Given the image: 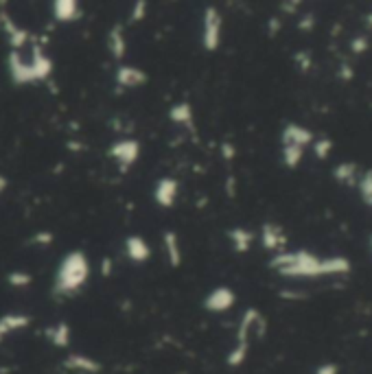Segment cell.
Wrapping results in <instances>:
<instances>
[{
  "label": "cell",
  "instance_id": "6da1fadb",
  "mask_svg": "<svg viewBox=\"0 0 372 374\" xmlns=\"http://www.w3.org/2000/svg\"><path fill=\"white\" fill-rule=\"evenodd\" d=\"M88 278H90V263H88V257L79 250L68 252L62 259V263H59L57 276L53 282V291L55 295H72L86 285Z\"/></svg>",
  "mask_w": 372,
  "mask_h": 374
},
{
  "label": "cell",
  "instance_id": "7a4b0ae2",
  "mask_svg": "<svg viewBox=\"0 0 372 374\" xmlns=\"http://www.w3.org/2000/svg\"><path fill=\"white\" fill-rule=\"evenodd\" d=\"M270 267L287 278H318L322 276V261L309 252H282L270 261Z\"/></svg>",
  "mask_w": 372,
  "mask_h": 374
},
{
  "label": "cell",
  "instance_id": "3957f363",
  "mask_svg": "<svg viewBox=\"0 0 372 374\" xmlns=\"http://www.w3.org/2000/svg\"><path fill=\"white\" fill-rule=\"evenodd\" d=\"M265 320L261 318V313L257 309H248L243 313V318H241V324H239V331H236V346L230 350L228 355V366L230 368H236V366H241L245 361V357H248V348H250V331L254 328L257 324H263Z\"/></svg>",
  "mask_w": 372,
  "mask_h": 374
},
{
  "label": "cell",
  "instance_id": "277c9868",
  "mask_svg": "<svg viewBox=\"0 0 372 374\" xmlns=\"http://www.w3.org/2000/svg\"><path fill=\"white\" fill-rule=\"evenodd\" d=\"M202 44H204V49L208 53H213L219 49V44H221V13L215 9V7H206L204 9V22H202Z\"/></svg>",
  "mask_w": 372,
  "mask_h": 374
},
{
  "label": "cell",
  "instance_id": "5b68a950",
  "mask_svg": "<svg viewBox=\"0 0 372 374\" xmlns=\"http://www.w3.org/2000/svg\"><path fill=\"white\" fill-rule=\"evenodd\" d=\"M108 156L118 164V169L121 171H129L134 164H136V160L140 158V145L131 138L118 140L108 149Z\"/></svg>",
  "mask_w": 372,
  "mask_h": 374
},
{
  "label": "cell",
  "instance_id": "8992f818",
  "mask_svg": "<svg viewBox=\"0 0 372 374\" xmlns=\"http://www.w3.org/2000/svg\"><path fill=\"white\" fill-rule=\"evenodd\" d=\"M7 70L11 74V79L16 86H26V83H35V72H33V64L31 59L22 57L20 51H9L7 55Z\"/></svg>",
  "mask_w": 372,
  "mask_h": 374
},
{
  "label": "cell",
  "instance_id": "52a82bcc",
  "mask_svg": "<svg viewBox=\"0 0 372 374\" xmlns=\"http://www.w3.org/2000/svg\"><path fill=\"white\" fill-rule=\"evenodd\" d=\"M234 302H236V295H234L232 289L217 287V289H213L211 293L206 295L204 309L211 311V313H223V311H228L230 307H234Z\"/></svg>",
  "mask_w": 372,
  "mask_h": 374
},
{
  "label": "cell",
  "instance_id": "ba28073f",
  "mask_svg": "<svg viewBox=\"0 0 372 374\" xmlns=\"http://www.w3.org/2000/svg\"><path fill=\"white\" fill-rule=\"evenodd\" d=\"M0 26H3V31H5V35H7V40L11 44V51H20L24 44H29V38H31V33H29L26 29L18 26L16 22H13L7 16L5 11L0 13Z\"/></svg>",
  "mask_w": 372,
  "mask_h": 374
},
{
  "label": "cell",
  "instance_id": "9c48e42d",
  "mask_svg": "<svg viewBox=\"0 0 372 374\" xmlns=\"http://www.w3.org/2000/svg\"><path fill=\"white\" fill-rule=\"evenodd\" d=\"M83 16V9L77 0H55L53 3V18L59 24L77 22Z\"/></svg>",
  "mask_w": 372,
  "mask_h": 374
},
{
  "label": "cell",
  "instance_id": "30bf717a",
  "mask_svg": "<svg viewBox=\"0 0 372 374\" xmlns=\"http://www.w3.org/2000/svg\"><path fill=\"white\" fill-rule=\"evenodd\" d=\"M177 193H180V184L175 182L173 177H162L156 182V190L154 197L158 202V206L162 208H171L177 200Z\"/></svg>",
  "mask_w": 372,
  "mask_h": 374
},
{
  "label": "cell",
  "instance_id": "8fae6325",
  "mask_svg": "<svg viewBox=\"0 0 372 374\" xmlns=\"http://www.w3.org/2000/svg\"><path fill=\"white\" fill-rule=\"evenodd\" d=\"M125 254L131 263H147L152 259V247H149V243L143 236L131 234L125 238Z\"/></svg>",
  "mask_w": 372,
  "mask_h": 374
},
{
  "label": "cell",
  "instance_id": "7c38bea8",
  "mask_svg": "<svg viewBox=\"0 0 372 374\" xmlns=\"http://www.w3.org/2000/svg\"><path fill=\"white\" fill-rule=\"evenodd\" d=\"M282 147L285 145H293V147H307L309 143H314V131H309L307 127L302 125H296V123H289L285 125V129H282Z\"/></svg>",
  "mask_w": 372,
  "mask_h": 374
},
{
  "label": "cell",
  "instance_id": "4fadbf2b",
  "mask_svg": "<svg viewBox=\"0 0 372 374\" xmlns=\"http://www.w3.org/2000/svg\"><path fill=\"white\" fill-rule=\"evenodd\" d=\"M143 83H147V74L140 70V68H136V66H118V70H116V86L118 88H125V90H131V88H138V86H143Z\"/></svg>",
  "mask_w": 372,
  "mask_h": 374
},
{
  "label": "cell",
  "instance_id": "5bb4252c",
  "mask_svg": "<svg viewBox=\"0 0 372 374\" xmlns=\"http://www.w3.org/2000/svg\"><path fill=\"white\" fill-rule=\"evenodd\" d=\"M169 118L177 127H186L191 133H195V114H193V108L188 101L175 103V106L169 110Z\"/></svg>",
  "mask_w": 372,
  "mask_h": 374
},
{
  "label": "cell",
  "instance_id": "9a60e30c",
  "mask_svg": "<svg viewBox=\"0 0 372 374\" xmlns=\"http://www.w3.org/2000/svg\"><path fill=\"white\" fill-rule=\"evenodd\" d=\"M108 51L116 62H121V59L125 57L127 40H125V26L123 24H114L108 31Z\"/></svg>",
  "mask_w": 372,
  "mask_h": 374
},
{
  "label": "cell",
  "instance_id": "2e32d148",
  "mask_svg": "<svg viewBox=\"0 0 372 374\" xmlns=\"http://www.w3.org/2000/svg\"><path fill=\"white\" fill-rule=\"evenodd\" d=\"M261 241H263V247L270 250V252H276L280 250L282 245H285V234H282V230L278 226H274V223H265L263 226V232H261Z\"/></svg>",
  "mask_w": 372,
  "mask_h": 374
},
{
  "label": "cell",
  "instance_id": "e0dca14e",
  "mask_svg": "<svg viewBox=\"0 0 372 374\" xmlns=\"http://www.w3.org/2000/svg\"><path fill=\"white\" fill-rule=\"evenodd\" d=\"M162 241H165L169 265L171 267H180L182 265V247H180V238H177V234L173 230H167L165 236H162Z\"/></svg>",
  "mask_w": 372,
  "mask_h": 374
},
{
  "label": "cell",
  "instance_id": "ac0fdd59",
  "mask_svg": "<svg viewBox=\"0 0 372 374\" xmlns=\"http://www.w3.org/2000/svg\"><path fill=\"white\" fill-rule=\"evenodd\" d=\"M228 238H230V243H232L236 254H245L252 247L254 234H252L250 230H245V228H232V230H228Z\"/></svg>",
  "mask_w": 372,
  "mask_h": 374
},
{
  "label": "cell",
  "instance_id": "d6986e66",
  "mask_svg": "<svg viewBox=\"0 0 372 374\" xmlns=\"http://www.w3.org/2000/svg\"><path fill=\"white\" fill-rule=\"evenodd\" d=\"M47 337L51 339L53 346L57 348H66L70 343V326L66 322H59L51 328H47Z\"/></svg>",
  "mask_w": 372,
  "mask_h": 374
},
{
  "label": "cell",
  "instance_id": "ffe728a7",
  "mask_svg": "<svg viewBox=\"0 0 372 374\" xmlns=\"http://www.w3.org/2000/svg\"><path fill=\"white\" fill-rule=\"evenodd\" d=\"M350 269H353V265L344 257H331V259L322 261V276L324 274H348Z\"/></svg>",
  "mask_w": 372,
  "mask_h": 374
},
{
  "label": "cell",
  "instance_id": "44dd1931",
  "mask_svg": "<svg viewBox=\"0 0 372 374\" xmlns=\"http://www.w3.org/2000/svg\"><path fill=\"white\" fill-rule=\"evenodd\" d=\"M66 368H72V370H83V372H99L101 366L95 361L90 357H83V355H70L66 359Z\"/></svg>",
  "mask_w": 372,
  "mask_h": 374
},
{
  "label": "cell",
  "instance_id": "7402d4cb",
  "mask_svg": "<svg viewBox=\"0 0 372 374\" xmlns=\"http://www.w3.org/2000/svg\"><path fill=\"white\" fill-rule=\"evenodd\" d=\"M305 149L302 147H293V145H285L282 147V162H285L287 169H296L298 164L302 162Z\"/></svg>",
  "mask_w": 372,
  "mask_h": 374
},
{
  "label": "cell",
  "instance_id": "603a6c76",
  "mask_svg": "<svg viewBox=\"0 0 372 374\" xmlns=\"http://www.w3.org/2000/svg\"><path fill=\"white\" fill-rule=\"evenodd\" d=\"M29 320L26 316H16V313H9V316H5L3 320H0V326H3L5 335L7 333H13V331H20V328H26L29 326Z\"/></svg>",
  "mask_w": 372,
  "mask_h": 374
},
{
  "label": "cell",
  "instance_id": "cb8c5ba5",
  "mask_svg": "<svg viewBox=\"0 0 372 374\" xmlns=\"http://www.w3.org/2000/svg\"><path fill=\"white\" fill-rule=\"evenodd\" d=\"M355 173H357V164L353 162H346V164H337L335 171H333V177L341 184H355Z\"/></svg>",
  "mask_w": 372,
  "mask_h": 374
},
{
  "label": "cell",
  "instance_id": "d4e9b609",
  "mask_svg": "<svg viewBox=\"0 0 372 374\" xmlns=\"http://www.w3.org/2000/svg\"><path fill=\"white\" fill-rule=\"evenodd\" d=\"M7 282L13 289H26L33 282V276L29 274V272H20V269H16V272H9L7 274Z\"/></svg>",
  "mask_w": 372,
  "mask_h": 374
},
{
  "label": "cell",
  "instance_id": "484cf974",
  "mask_svg": "<svg viewBox=\"0 0 372 374\" xmlns=\"http://www.w3.org/2000/svg\"><path fill=\"white\" fill-rule=\"evenodd\" d=\"M331 149H333V140H329V138H320V140L314 143V154H316L318 160H326V158H329Z\"/></svg>",
  "mask_w": 372,
  "mask_h": 374
},
{
  "label": "cell",
  "instance_id": "4316f807",
  "mask_svg": "<svg viewBox=\"0 0 372 374\" xmlns=\"http://www.w3.org/2000/svg\"><path fill=\"white\" fill-rule=\"evenodd\" d=\"M359 193H362V197L368 202L372 197V169H368L362 179H359Z\"/></svg>",
  "mask_w": 372,
  "mask_h": 374
},
{
  "label": "cell",
  "instance_id": "83f0119b",
  "mask_svg": "<svg viewBox=\"0 0 372 374\" xmlns=\"http://www.w3.org/2000/svg\"><path fill=\"white\" fill-rule=\"evenodd\" d=\"M145 16H147V3L145 0H138V3H134V9H131V13H129V22H143L145 20Z\"/></svg>",
  "mask_w": 372,
  "mask_h": 374
},
{
  "label": "cell",
  "instance_id": "f1b7e54d",
  "mask_svg": "<svg viewBox=\"0 0 372 374\" xmlns=\"http://www.w3.org/2000/svg\"><path fill=\"white\" fill-rule=\"evenodd\" d=\"M350 51L355 53V55H359V53H366L368 51V38H355L353 42H350Z\"/></svg>",
  "mask_w": 372,
  "mask_h": 374
},
{
  "label": "cell",
  "instance_id": "f546056e",
  "mask_svg": "<svg viewBox=\"0 0 372 374\" xmlns=\"http://www.w3.org/2000/svg\"><path fill=\"white\" fill-rule=\"evenodd\" d=\"M31 243H35V245H51L53 243V234L51 232H38V234H33Z\"/></svg>",
  "mask_w": 372,
  "mask_h": 374
},
{
  "label": "cell",
  "instance_id": "4dcf8cb0",
  "mask_svg": "<svg viewBox=\"0 0 372 374\" xmlns=\"http://www.w3.org/2000/svg\"><path fill=\"white\" fill-rule=\"evenodd\" d=\"M314 24H316V18L309 13V16H305L300 22H298V29H300V31H314Z\"/></svg>",
  "mask_w": 372,
  "mask_h": 374
},
{
  "label": "cell",
  "instance_id": "1f68e13d",
  "mask_svg": "<svg viewBox=\"0 0 372 374\" xmlns=\"http://www.w3.org/2000/svg\"><path fill=\"white\" fill-rule=\"evenodd\" d=\"M296 59H298V64H300L302 72H307V70L311 68V55H309V53H298Z\"/></svg>",
  "mask_w": 372,
  "mask_h": 374
},
{
  "label": "cell",
  "instance_id": "d6a6232c",
  "mask_svg": "<svg viewBox=\"0 0 372 374\" xmlns=\"http://www.w3.org/2000/svg\"><path fill=\"white\" fill-rule=\"evenodd\" d=\"M353 68H350V64L348 62H344V64H341V68H339V77L341 79H344V81H350L353 79Z\"/></svg>",
  "mask_w": 372,
  "mask_h": 374
},
{
  "label": "cell",
  "instance_id": "836d02e7",
  "mask_svg": "<svg viewBox=\"0 0 372 374\" xmlns=\"http://www.w3.org/2000/svg\"><path fill=\"white\" fill-rule=\"evenodd\" d=\"M316 374H337V366L335 364H324V366L318 368Z\"/></svg>",
  "mask_w": 372,
  "mask_h": 374
},
{
  "label": "cell",
  "instance_id": "e575fe53",
  "mask_svg": "<svg viewBox=\"0 0 372 374\" xmlns=\"http://www.w3.org/2000/svg\"><path fill=\"white\" fill-rule=\"evenodd\" d=\"M221 154H223V158H226V160H232L236 152H234V147H232V145H228V143H226V145L221 147Z\"/></svg>",
  "mask_w": 372,
  "mask_h": 374
},
{
  "label": "cell",
  "instance_id": "d590c367",
  "mask_svg": "<svg viewBox=\"0 0 372 374\" xmlns=\"http://www.w3.org/2000/svg\"><path fill=\"white\" fill-rule=\"evenodd\" d=\"M101 274H103V276H110V274H112V261H110V259H103V263H101Z\"/></svg>",
  "mask_w": 372,
  "mask_h": 374
},
{
  "label": "cell",
  "instance_id": "8d00e7d4",
  "mask_svg": "<svg viewBox=\"0 0 372 374\" xmlns=\"http://www.w3.org/2000/svg\"><path fill=\"white\" fill-rule=\"evenodd\" d=\"M278 31H280V20H278V18H272V20H270V35L274 38Z\"/></svg>",
  "mask_w": 372,
  "mask_h": 374
},
{
  "label": "cell",
  "instance_id": "74e56055",
  "mask_svg": "<svg viewBox=\"0 0 372 374\" xmlns=\"http://www.w3.org/2000/svg\"><path fill=\"white\" fill-rule=\"evenodd\" d=\"M280 7H282V11H285V13H296L298 11L296 7H300V3H282Z\"/></svg>",
  "mask_w": 372,
  "mask_h": 374
},
{
  "label": "cell",
  "instance_id": "f35d334b",
  "mask_svg": "<svg viewBox=\"0 0 372 374\" xmlns=\"http://www.w3.org/2000/svg\"><path fill=\"white\" fill-rule=\"evenodd\" d=\"M234 184H236V182H234V177H228V179H226V190H228V195H230V197L236 195V193H234Z\"/></svg>",
  "mask_w": 372,
  "mask_h": 374
},
{
  "label": "cell",
  "instance_id": "ab89813d",
  "mask_svg": "<svg viewBox=\"0 0 372 374\" xmlns=\"http://www.w3.org/2000/svg\"><path fill=\"white\" fill-rule=\"evenodd\" d=\"M7 188V177H3V175H0V193H3Z\"/></svg>",
  "mask_w": 372,
  "mask_h": 374
},
{
  "label": "cell",
  "instance_id": "60d3db41",
  "mask_svg": "<svg viewBox=\"0 0 372 374\" xmlns=\"http://www.w3.org/2000/svg\"><path fill=\"white\" fill-rule=\"evenodd\" d=\"M366 20H368V24L372 26V13H368V18H366Z\"/></svg>",
  "mask_w": 372,
  "mask_h": 374
},
{
  "label": "cell",
  "instance_id": "b9f144b4",
  "mask_svg": "<svg viewBox=\"0 0 372 374\" xmlns=\"http://www.w3.org/2000/svg\"><path fill=\"white\" fill-rule=\"evenodd\" d=\"M5 337V331H3V326H0V339H3Z\"/></svg>",
  "mask_w": 372,
  "mask_h": 374
},
{
  "label": "cell",
  "instance_id": "7bdbcfd3",
  "mask_svg": "<svg viewBox=\"0 0 372 374\" xmlns=\"http://www.w3.org/2000/svg\"><path fill=\"white\" fill-rule=\"evenodd\" d=\"M366 204H368V206H372V197H370V200H368V202H366Z\"/></svg>",
  "mask_w": 372,
  "mask_h": 374
},
{
  "label": "cell",
  "instance_id": "ee69618b",
  "mask_svg": "<svg viewBox=\"0 0 372 374\" xmlns=\"http://www.w3.org/2000/svg\"><path fill=\"white\" fill-rule=\"evenodd\" d=\"M370 243H372V238H370Z\"/></svg>",
  "mask_w": 372,
  "mask_h": 374
}]
</instances>
